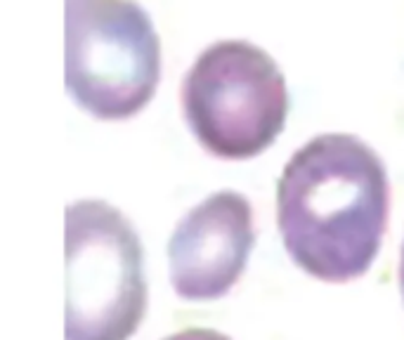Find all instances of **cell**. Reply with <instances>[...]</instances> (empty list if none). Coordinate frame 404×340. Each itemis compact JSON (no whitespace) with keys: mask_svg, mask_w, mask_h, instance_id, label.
<instances>
[{"mask_svg":"<svg viewBox=\"0 0 404 340\" xmlns=\"http://www.w3.org/2000/svg\"><path fill=\"white\" fill-rule=\"evenodd\" d=\"M180 102L199 144L227 161L263 154L288 114L286 78L274 59L248 40L208 45L184 74Z\"/></svg>","mask_w":404,"mask_h":340,"instance_id":"obj_4","label":"cell"},{"mask_svg":"<svg viewBox=\"0 0 404 340\" xmlns=\"http://www.w3.org/2000/svg\"><path fill=\"white\" fill-rule=\"evenodd\" d=\"M256 243L253 208L237 192H215L182 217L168 241L173 291L184 300H218L244 274Z\"/></svg>","mask_w":404,"mask_h":340,"instance_id":"obj_5","label":"cell"},{"mask_svg":"<svg viewBox=\"0 0 404 340\" xmlns=\"http://www.w3.org/2000/svg\"><path fill=\"white\" fill-rule=\"evenodd\" d=\"M163 340H229V335L213 331V328H184Z\"/></svg>","mask_w":404,"mask_h":340,"instance_id":"obj_6","label":"cell"},{"mask_svg":"<svg viewBox=\"0 0 404 340\" xmlns=\"http://www.w3.org/2000/svg\"><path fill=\"white\" fill-rule=\"evenodd\" d=\"M390 213L383 161L359 137L329 132L295 151L277 185V222L300 269L329 284L367 274Z\"/></svg>","mask_w":404,"mask_h":340,"instance_id":"obj_1","label":"cell"},{"mask_svg":"<svg viewBox=\"0 0 404 340\" xmlns=\"http://www.w3.org/2000/svg\"><path fill=\"white\" fill-rule=\"evenodd\" d=\"M399 288H402V298H404V243H402V255H399Z\"/></svg>","mask_w":404,"mask_h":340,"instance_id":"obj_7","label":"cell"},{"mask_svg":"<svg viewBox=\"0 0 404 340\" xmlns=\"http://www.w3.org/2000/svg\"><path fill=\"white\" fill-rule=\"evenodd\" d=\"M64 340H128L147 312L144 253L133 222L99 198L64 213Z\"/></svg>","mask_w":404,"mask_h":340,"instance_id":"obj_3","label":"cell"},{"mask_svg":"<svg viewBox=\"0 0 404 340\" xmlns=\"http://www.w3.org/2000/svg\"><path fill=\"white\" fill-rule=\"evenodd\" d=\"M161 81V40L137 0H64V85L99 121L140 114Z\"/></svg>","mask_w":404,"mask_h":340,"instance_id":"obj_2","label":"cell"}]
</instances>
